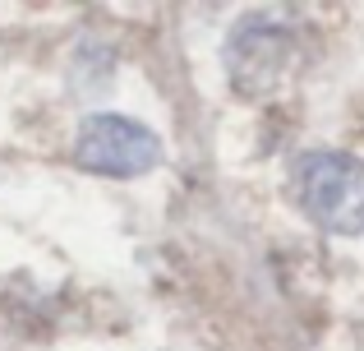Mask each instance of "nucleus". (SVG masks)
Wrapping results in <instances>:
<instances>
[{"mask_svg":"<svg viewBox=\"0 0 364 351\" xmlns=\"http://www.w3.org/2000/svg\"><path fill=\"white\" fill-rule=\"evenodd\" d=\"M286 185L318 231L364 236V157L341 148H304L291 157Z\"/></svg>","mask_w":364,"mask_h":351,"instance_id":"1","label":"nucleus"},{"mask_svg":"<svg viewBox=\"0 0 364 351\" xmlns=\"http://www.w3.org/2000/svg\"><path fill=\"white\" fill-rule=\"evenodd\" d=\"M74 162L92 176L134 180V176H148L161 162V139L134 116L92 111V116H83L79 139H74Z\"/></svg>","mask_w":364,"mask_h":351,"instance_id":"2","label":"nucleus"},{"mask_svg":"<svg viewBox=\"0 0 364 351\" xmlns=\"http://www.w3.org/2000/svg\"><path fill=\"white\" fill-rule=\"evenodd\" d=\"M226 74H231L235 93L258 98V93L277 88V79L286 74V56H291V33L282 23L263 14H249L235 23V33L226 37Z\"/></svg>","mask_w":364,"mask_h":351,"instance_id":"3","label":"nucleus"},{"mask_svg":"<svg viewBox=\"0 0 364 351\" xmlns=\"http://www.w3.org/2000/svg\"><path fill=\"white\" fill-rule=\"evenodd\" d=\"M111 74H116V61H111L107 46L83 42L79 51H74V61H70V83H74V88L97 93V88H107V83H111Z\"/></svg>","mask_w":364,"mask_h":351,"instance_id":"4","label":"nucleus"}]
</instances>
